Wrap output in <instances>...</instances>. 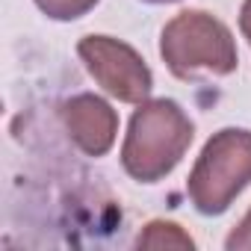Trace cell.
<instances>
[{"label":"cell","mask_w":251,"mask_h":251,"mask_svg":"<svg viewBox=\"0 0 251 251\" xmlns=\"http://www.w3.org/2000/svg\"><path fill=\"white\" fill-rule=\"evenodd\" d=\"M195 139V124L172 98L139 103L121 145V166L139 183H157L177 169Z\"/></svg>","instance_id":"1"},{"label":"cell","mask_w":251,"mask_h":251,"mask_svg":"<svg viewBox=\"0 0 251 251\" xmlns=\"http://www.w3.org/2000/svg\"><path fill=\"white\" fill-rule=\"evenodd\" d=\"M160 56L177 80L227 77L239 65L233 33L204 9L177 12L160 33Z\"/></svg>","instance_id":"2"},{"label":"cell","mask_w":251,"mask_h":251,"mask_svg":"<svg viewBox=\"0 0 251 251\" xmlns=\"http://www.w3.org/2000/svg\"><path fill=\"white\" fill-rule=\"evenodd\" d=\"M245 186H251V130L225 127L201 148L186 180V195L201 216H222Z\"/></svg>","instance_id":"3"},{"label":"cell","mask_w":251,"mask_h":251,"mask_svg":"<svg viewBox=\"0 0 251 251\" xmlns=\"http://www.w3.org/2000/svg\"><path fill=\"white\" fill-rule=\"evenodd\" d=\"M77 56L95 83L115 100L139 106L151 98L154 74L127 42L112 36H83L77 42Z\"/></svg>","instance_id":"4"},{"label":"cell","mask_w":251,"mask_h":251,"mask_svg":"<svg viewBox=\"0 0 251 251\" xmlns=\"http://www.w3.org/2000/svg\"><path fill=\"white\" fill-rule=\"evenodd\" d=\"M59 121L68 139L86 157H106L115 145L118 133V112L98 95L80 92L59 103Z\"/></svg>","instance_id":"5"},{"label":"cell","mask_w":251,"mask_h":251,"mask_svg":"<svg viewBox=\"0 0 251 251\" xmlns=\"http://www.w3.org/2000/svg\"><path fill=\"white\" fill-rule=\"evenodd\" d=\"M136 245H139V248H163V245H166V248H195L192 236L183 233V227L175 225V222H151V225L139 233Z\"/></svg>","instance_id":"6"},{"label":"cell","mask_w":251,"mask_h":251,"mask_svg":"<svg viewBox=\"0 0 251 251\" xmlns=\"http://www.w3.org/2000/svg\"><path fill=\"white\" fill-rule=\"evenodd\" d=\"M33 3L50 21H77L86 12H92L100 0H33Z\"/></svg>","instance_id":"7"},{"label":"cell","mask_w":251,"mask_h":251,"mask_svg":"<svg viewBox=\"0 0 251 251\" xmlns=\"http://www.w3.org/2000/svg\"><path fill=\"white\" fill-rule=\"evenodd\" d=\"M225 248H227V251H251V210H248V213L239 219V225L227 233Z\"/></svg>","instance_id":"8"},{"label":"cell","mask_w":251,"mask_h":251,"mask_svg":"<svg viewBox=\"0 0 251 251\" xmlns=\"http://www.w3.org/2000/svg\"><path fill=\"white\" fill-rule=\"evenodd\" d=\"M239 30H242V36L248 39V48H251V0H242V9H239Z\"/></svg>","instance_id":"9"},{"label":"cell","mask_w":251,"mask_h":251,"mask_svg":"<svg viewBox=\"0 0 251 251\" xmlns=\"http://www.w3.org/2000/svg\"><path fill=\"white\" fill-rule=\"evenodd\" d=\"M142 3H151V6H163V3H177V0H142Z\"/></svg>","instance_id":"10"}]
</instances>
